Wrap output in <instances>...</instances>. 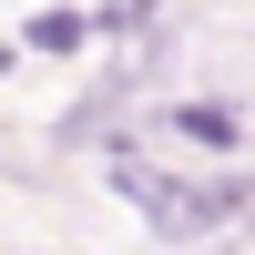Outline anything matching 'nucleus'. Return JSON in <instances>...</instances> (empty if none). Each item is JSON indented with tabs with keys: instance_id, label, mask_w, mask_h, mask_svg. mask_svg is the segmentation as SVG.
I'll use <instances>...</instances> for the list:
<instances>
[{
	"instance_id": "f257e3e1",
	"label": "nucleus",
	"mask_w": 255,
	"mask_h": 255,
	"mask_svg": "<svg viewBox=\"0 0 255 255\" xmlns=\"http://www.w3.org/2000/svg\"><path fill=\"white\" fill-rule=\"evenodd\" d=\"M123 194H133V204H153L163 225H215V215H235V204H245V184L194 194V184H163V174H143V163H123Z\"/></svg>"
},
{
	"instance_id": "f03ea898",
	"label": "nucleus",
	"mask_w": 255,
	"mask_h": 255,
	"mask_svg": "<svg viewBox=\"0 0 255 255\" xmlns=\"http://www.w3.org/2000/svg\"><path fill=\"white\" fill-rule=\"evenodd\" d=\"M174 133H184V143H235V113H225V102H184Z\"/></svg>"
}]
</instances>
